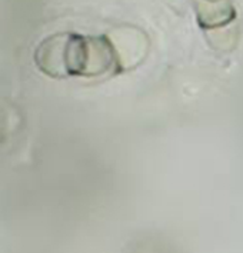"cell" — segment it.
I'll list each match as a JSON object with an SVG mask.
<instances>
[{"instance_id": "1", "label": "cell", "mask_w": 243, "mask_h": 253, "mask_svg": "<svg viewBox=\"0 0 243 253\" xmlns=\"http://www.w3.org/2000/svg\"><path fill=\"white\" fill-rule=\"evenodd\" d=\"M36 65L52 78H96L122 69L115 46L106 36L59 33L46 39L36 52Z\"/></svg>"}, {"instance_id": "2", "label": "cell", "mask_w": 243, "mask_h": 253, "mask_svg": "<svg viewBox=\"0 0 243 253\" xmlns=\"http://www.w3.org/2000/svg\"><path fill=\"white\" fill-rule=\"evenodd\" d=\"M203 1H207L209 4H220V6H230V3H228L226 0H203Z\"/></svg>"}]
</instances>
